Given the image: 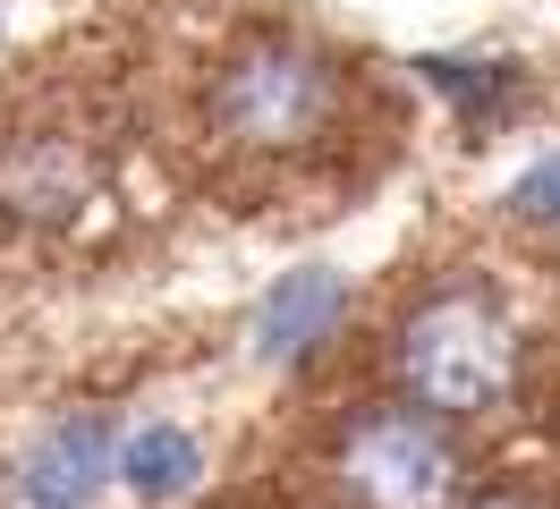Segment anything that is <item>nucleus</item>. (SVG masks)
I'll return each mask as SVG.
<instances>
[{"label": "nucleus", "instance_id": "obj_4", "mask_svg": "<svg viewBox=\"0 0 560 509\" xmlns=\"http://www.w3.org/2000/svg\"><path fill=\"white\" fill-rule=\"evenodd\" d=\"M110 187L103 136L85 119H60V111H35L18 128H0V221L26 238L77 230Z\"/></svg>", "mask_w": 560, "mask_h": 509}, {"label": "nucleus", "instance_id": "obj_5", "mask_svg": "<svg viewBox=\"0 0 560 509\" xmlns=\"http://www.w3.org/2000/svg\"><path fill=\"white\" fill-rule=\"evenodd\" d=\"M331 323H340V289H331L323 271H306V280H289V289L264 305V357H306Z\"/></svg>", "mask_w": 560, "mask_h": 509}, {"label": "nucleus", "instance_id": "obj_3", "mask_svg": "<svg viewBox=\"0 0 560 509\" xmlns=\"http://www.w3.org/2000/svg\"><path fill=\"white\" fill-rule=\"evenodd\" d=\"M467 484H476V467H467L458 425L399 391L357 407L331 441V493L349 509H451Z\"/></svg>", "mask_w": 560, "mask_h": 509}, {"label": "nucleus", "instance_id": "obj_6", "mask_svg": "<svg viewBox=\"0 0 560 509\" xmlns=\"http://www.w3.org/2000/svg\"><path fill=\"white\" fill-rule=\"evenodd\" d=\"M128 484L137 493H153V501H171V493H187V475H196V441L187 433H171V425H153L144 441H128Z\"/></svg>", "mask_w": 560, "mask_h": 509}, {"label": "nucleus", "instance_id": "obj_2", "mask_svg": "<svg viewBox=\"0 0 560 509\" xmlns=\"http://www.w3.org/2000/svg\"><path fill=\"white\" fill-rule=\"evenodd\" d=\"M518 382H526V339L510 323V305L476 280H451V289L417 298L390 332V391L451 416V425L501 416L518 400Z\"/></svg>", "mask_w": 560, "mask_h": 509}, {"label": "nucleus", "instance_id": "obj_1", "mask_svg": "<svg viewBox=\"0 0 560 509\" xmlns=\"http://www.w3.org/2000/svg\"><path fill=\"white\" fill-rule=\"evenodd\" d=\"M349 119V68L306 34H246L205 85V128L238 162H306Z\"/></svg>", "mask_w": 560, "mask_h": 509}, {"label": "nucleus", "instance_id": "obj_7", "mask_svg": "<svg viewBox=\"0 0 560 509\" xmlns=\"http://www.w3.org/2000/svg\"><path fill=\"white\" fill-rule=\"evenodd\" d=\"M451 509H552V501H544L535 484H467Z\"/></svg>", "mask_w": 560, "mask_h": 509}]
</instances>
